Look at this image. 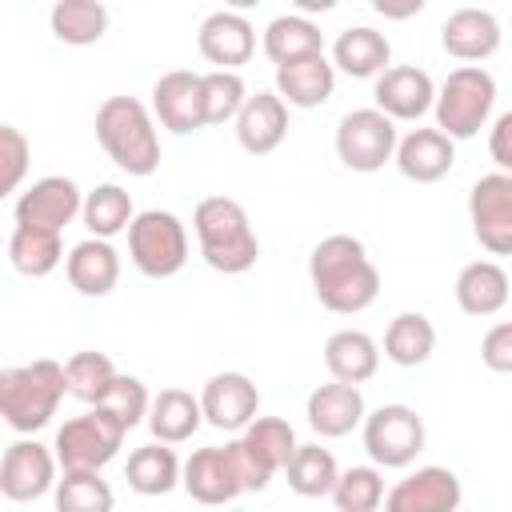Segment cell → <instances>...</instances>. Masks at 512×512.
Here are the masks:
<instances>
[{
  "label": "cell",
  "mask_w": 512,
  "mask_h": 512,
  "mask_svg": "<svg viewBox=\"0 0 512 512\" xmlns=\"http://www.w3.org/2000/svg\"><path fill=\"white\" fill-rule=\"evenodd\" d=\"M308 280H312L316 300L328 312H340V316L364 312L380 296V272L368 260L364 244L356 236H348V232L324 236L312 248V256H308Z\"/></svg>",
  "instance_id": "cell-1"
},
{
  "label": "cell",
  "mask_w": 512,
  "mask_h": 512,
  "mask_svg": "<svg viewBox=\"0 0 512 512\" xmlns=\"http://www.w3.org/2000/svg\"><path fill=\"white\" fill-rule=\"evenodd\" d=\"M196 224V240H200V256L212 272L224 276H240L256 264L260 256V240L252 232V220L244 212L240 200L232 196H208L196 204L192 212Z\"/></svg>",
  "instance_id": "cell-2"
},
{
  "label": "cell",
  "mask_w": 512,
  "mask_h": 512,
  "mask_svg": "<svg viewBox=\"0 0 512 512\" xmlns=\"http://www.w3.org/2000/svg\"><path fill=\"white\" fill-rule=\"evenodd\" d=\"M96 140L128 176H152L160 168V136L148 108L132 96H108L96 108Z\"/></svg>",
  "instance_id": "cell-3"
},
{
  "label": "cell",
  "mask_w": 512,
  "mask_h": 512,
  "mask_svg": "<svg viewBox=\"0 0 512 512\" xmlns=\"http://www.w3.org/2000/svg\"><path fill=\"white\" fill-rule=\"evenodd\" d=\"M64 392H68V372L64 364L48 356L4 368L0 372V416L12 432H36L56 416Z\"/></svg>",
  "instance_id": "cell-4"
},
{
  "label": "cell",
  "mask_w": 512,
  "mask_h": 512,
  "mask_svg": "<svg viewBox=\"0 0 512 512\" xmlns=\"http://www.w3.org/2000/svg\"><path fill=\"white\" fill-rule=\"evenodd\" d=\"M496 104V80L480 68V64H464L456 72H448V80L436 92V128L448 132L452 140H468L476 136Z\"/></svg>",
  "instance_id": "cell-5"
},
{
  "label": "cell",
  "mask_w": 512,
  "mask_h": 512,
  "mask_svg": "<svg viewBox=\"0 0 512 512\" xmlns=\"http://www.w3.org/2000/svg\"><path fill=\"white\" fill-rule=\"evenodd\" d=\"M128 256L152 280L176 276L188 264V232H184L180 216H172L164 208L140 212L128 224Z\"/></svg>",
  "instance_id": "cell-6"
},
{
  "label": "cell",
  "mask_w": 512,
  "mask_h": 512,
  "mask_svg": "<svg viewBox=\"0 0 512 512\" xmlns=\"http://www.w3.org/2000/svg\"><path fill=\"white\" fill-rule=\"evenodd\" d=\"M396 120L380 108H356L336 124V156L352 172H380L396 156Z\"/></svg>",
  "instance_id": "cell-7"
},
{
  "label": "cell",
  "mask_w": 512,
  "mask_h": 512,
  "mask_svg": "<svg viewBox=\"0 0 512 512\" xmlns=\"http://www.w3.org/2000/svg\"><path fill=\"white\" fill-rule=\"evenodd\" d=\"M124 436H128V428L116 424L104 408L92 404V412L72 416V420L60 424L52 448H56L60 468H104L120 452Z\"/></svg>",
  "instance_id": "cell-8"
},
{
  "label": "cell",
  "mask_w": 512,
  "mask_h": 512,
  "mask_svg": "<svg viewBox=\"0 0 512 512\" xmlns=\"http://www.w3.org/2000/svg\"><path fill=\"white\" fill-rule=\"evenodd\" d=\"M364 452L380 468H408L424 452V420L408 404H380L364 416Z\"/></svg>",
  "instance_id": "cell-9"
},
{
  "label": "cell",
  "mask_w": 512,
  "mask_h": 512,
  "mask_svg": "<svg viewBox=\"0 0 512 512\" xmlns=\"http://www.w3.org/2000/svg\"><path fill=\"white\" fill-rule=\"evenodd\" d=\"M468 220L484 252L512 256V172H488L472 184Z\"/></svg>",
  "instance_id": "cell-10"
},
{
  "label": "cell",
  "mask_w": 512,
  "mask_h": 512,
  "mask_svg": "<svg viewBox=\"0 0 512 512\" xmlns=\"http://www.w3.org/2000/svg\"><path fill=\"white\" fill-rule=\"evenodd\" d=\"M56 464V452H48L40 440H16L0 460V492L16 504L40 500L48 488H56Z\"/></svg>",
  "instance_id": "cell-11"
},
{
  "label": "cell",
  "mask_w": 512,
  "mask_h": 512,
  "mask_svg": "<svg viewBox=\"0 0 512 512\" xmlns=\"http://www.w3.org/2000/svg\"><path fill=\"white\" fill-rule=\"evenodd\" d=\"M152 112L176 136L204 128L208 124V116H204V76L200 72H184V68L164 72L152 84Z\"/></svg>",
  "instance_id": "cell-12"
},
{
  "label": "cell",
  "mask_w": 512,
  "mask_h": 512,
  "mask_svg": "<svg viewBox=\"0 0 512 512\" xmlns=\"http://www.w3.org/2000/svg\"><path fill=\"white\" fill-rule=\"evenodd\" d=\"M464 500V488L452 468L424 464L412 476H404L392 492H384L388 512H456Z\"/></svg>",
  "instance_id": "cell-13"
},
{
  "label": "cell",
  "mask_w": 512,
  "mask_h": 512,
  "mask_svg": "<svg viewBox=\"0 0 512 512\" xmlns=\"http://www.w3.org/2000/svg\"><path fill=\"white\" fill-rule=\"evenodd\" d=\"M180 484H184V492H188L196 504H232V500L244 492L228 444H224V448H220V444L196 448V452L184 460Z\"/></svg>",
  "instance_id": "cell-14"
},
{
  "label": "cell",
  "mask_w": 512,
  "mask_h": 512,
  "mask_svg": "<svg viewBox=\"0 0 512 512\" xmlns=\"http://www.w3.org/2000/svg\"><path fill=\"white\" fill-rule=\"evenodd\" d=\"M84 212V196L76 180L68 176H40L16 196V224H36V228H64L72 216Z\"/></svg>",
  "instance_id": "cell-15"
},
{
  "label": "cell",
  "mask_w": 512,
  "mask_h": 512,
  "mask_svg": "<svg viewBox=\"0 0 512 512\" xmlns=\"http://www.w3.org/2000/svg\"><path fill=\"white\" fill-rule=\"evenodd\" d=\"M196 48H200V56H204L212 68H240V64H248L252 52H256V28L248 24L244 12L220 8V12H212V16L200 24Z\"/></svg>",
  "instance_id": "cell-16"
},
{
  "label": "cell",
  "mask_w": 512,
  "mask_h": 512,
  "mask_svg": "<svg viewBox=\"0 0 512 512\" xmlns=\"http://www.w3.org/2000/svg\"><path fill=\"white\" fill-rule=\"evenodd\" d=\"M200 404H204V420H208L212 428L244 432V428L256 420L260 392H256V384H252L244 372H220V376H212V380L204 384Z\"/></svg>",
  "instance_id": "cell-17"
},
{
  "label": "cell",
  "mask_w": 512,
  "mask_h": 512,
  "mask_svg": "<svg viewBox=\"0 0 512 512\" xmlns=\"http://www.w3.org/2000/svg\"><path fill=\"white\" fill-rule=\"evenodd\" d=\"M376 108L388 112L392 120H420L432 104H436V84L424 68H412V64H396V68H384L376 76Z\"/></svg>",
  "instance_id": "cell-18"
},
{
  "label": "cell",
  "mask_w": 512,
  "mask_h": 512,
  "mask_svg": "<svg viewBox=\"0 0 512 512\" xmlns=\"http://www.w3.org/2000/svg\"><path fill=\"white\" fill-rule=\"evenodd\" d=\"M288 136V100L280 92H256L236 116V140L248 156H268Z\"/></svg>",
  "instance_id": "cell-19"
},
{
  "label": "cell",
  "mask_w": 512,
  "mask_h": 512,
  "mask_svg": "<svg viewBox=\"0 0 512 512\" xmlns=\"http://www.w3.org/2000/svg\"><path fill=\"white\" fill-rule=\"evenodd\" d=\"M364 396H360V384H344V380H332V384H320L312 396H308V424L316 436L324 440H340L348 436L352 428L364 424Z\"/></svg>",
  "instance_id": "cell-20"
},
{
  "label": "cell",
  "mask_w": 512,
  "mask_h": 512,
  "mask_svg": "<svg viewBox=\"0 0 512 512\" xmlns=\"http://www.w3.org/2000/svg\"><path fill=\"white\" fill-rule=\"evenodd\" d=\"M396 168L400 176L416 180V184H436L440 176H448L456 152H452V136L440 128H416L396 144Z\"/></svg>",
  "instance_id": "cell-21"
},
{
  "label": "cell",
  "mask_w": 512,
  "mask_h": 512,
  "mask_svg": "<svg viewBox=\"0 0 512 512\" xmlns=\"http://www.w3.org/2000/svg\"><path fill=\"white\" fill-rule=\"evenodd\" d=\"M440 44L456 60H488L500 48V20L488 8H456L440 28Z\"/></svg>",
  "instance_id": "cell-22"
},
{
  "label": "cell",
  "mask_w": 512,
  "mask_h": 512,
  "mask_svg": "<svg viewBox=\"0 0 512 512\" xmlns=\"http://www.w3.org/2000/svg\"><path fill=\"white\" fill-rule=\"evenodd\" d=\"M64 272L80 296H108L120 280V256L104 236H88L68 252Z\"/></svg>",
  "instance_id": "cell-23"
},
{
  "label": "cell",
  "mask_w": 512,
  "mask_h": 512,
  "mask_svg": "<svg viewBox=\"0 0 512 512\" xmlns=\"http://www.w3.org/2000/svg\"><path fill=\"white\" fill-rule=\"evenodd\" d=\"M336 88V64L324 60V52L292 60V64H276V92L292 104V108H320Z\"/></svg>",
  "instance_id": "cell-24"
},
{
  "label": "cell",
  "mask_w": 512,
  "mask_h": 512,
  "mask_svg": "<svg viewBox=\"0 0 512 512\" xmlns=\"http://www.w3.org/2000/svg\"><path fill=\"white\" fill-rule=\"evenodd\" d=\"M508 272L496 260H472L456 276V304L468 316H496L508 304Z\"/></svg>",
  "instance_id": "cell-25"
},
{
  "label": "cell",
  "mask_w": 512,
  "mask_h": 512,
  "mask_svg": "<svg viewBox=\"0 0 512 512\" xmlns=\"http://www.w3.org/2000/svg\"><path fill=\"white\" fill-rule=\"evenodd\" d=\"M324 364L332 372V380H344V384H364L376 376L380 368V348L368 332H356V328H340L328 336L324 344Z\"/></svg>",
  "instance_id": "cell-26"
},
{
  "label": "cell",
  "mask_w": 512,
  "mask_h": 512,
  "mask_svg": "<svg viewBox=\"0 0 512 512\" xmlns=\"http://www.w3.org/2000/svg\"><path fill=\"white\" fill-rule=\"evenodd\" d=\"M204 424V404L184 392V388H164L152 396V408H148V428L156 440L164 444H184L192 440V432Z\"/></svg>",
  "instance_id": "cell-27"
},
{
  "label": "cell",
  "mask_w": 512,
  "mask_h": 512,
  "mask_svg": "<svg viewBox=\"0 0 512 512\" xmlns=\"http://www.w3.org/2000/svg\"><path fill=\"white\" fill-rule=\"evenodd\" d=\"M392 60V44L384 32L376 28H348L336 36L332 44V64L356 80H368V76H380Z\"/></svg>",
  "instance_id": "cell-28"
},
{
  "label": "cell",
  "mask_w": 512,
  "mask_h": 512,
  "mask_svg": "<svg viewBox=\"0 0 512 512\" xmlns=\"http://www.w3.org/2000/svg\"><path fill=\"white\" fill-rule=\"evenodd\" d=\"M180 472H184V464L176 460V452L164 440H152V444L136 448L128 456V468H124L128 488L140 492V496H168L180 484Z\"/></svg>",
  "instance_id": "cell-29"
},
{
  "label": "cell",
  "mask_w": 512,
  "mask_h": 512,
  "mask_svg": "<svg viewBox=\"0 0 512 512\" xmlns=\"http://www.w3.org/2000/svg\"><path fill=\"white\" fill-rule=\"evenodd\" d=\"M8 260L20 276H48L64 260V244L56 228H36V224H16L8 236Z\"/></svg>",
  "instance_id": "cell-30"
},
{
  "label": "cell",
  "mask_w": 512,
  "mask_h": 512,
  "mask_svg": "<svg viewBox=\"0 0 512 512\" xmlns=\"http://www.w3.org/2000/svg\"><path fill=\"white\" fill-rule=\"evenodd\" d=\"M264 56L272 64H292V60H304V56H316L324 52V32L300 12V16H276L268 28H264Z\"/></svg>",
  "instance_id": "cell-31"
},
{
  "label": "cell",
  "mask_w": 512,
  "mask_h": 512,
  "mask_svg": "<svg viewBox=\"0 0 512 512\" xmlns=\"http://www.w3.org/2000/svg\"><path fill=\"white\" fill-rule=\"evenodd\" d=\"M48 24L60 44L88 48L108 32V8L100 0H56Z\"/></svg>",
  "instance_id": "cell-32"
},
{
  "label": "cell",
  "mask_w": 512,
  "mask_h": 512,
  "mask_svg": "<svg viewBox=\"0 0 512 512\" xmlns=\"http://www.w3.org/2000/svg\"><path fill=\"white\" fill-rule=\"evenodd\" d=\"M432 348H436V328L424 312H400L384 332V356L400 368L424 364L432 356Z\"/></svg>",
  "instance_id": "cell-33"
},
{
  "label": "cell",
  "mask_w": 512,
  "mask_h": 512,
  "mask_svg": "<svg viewBox=\"0 0 512 512\" xmlns=\"http://www.w3.org/2000/svg\"><path fill=\"white\" fill-rule=\"evenodd\" d=\"M284 472H288V488L296 496H308V500L312 496H332L336 476H340L336 456L328 448H320V444H300L292 452V460L284 464Z\"/></svg>",
  "instance_id": "cell-34"
},
{
  "label": "cell",
  "mask_w": 512,
  "mask_h": 512,
  "mask_svg": "<svg viewBox=\"0 0 512 512\" xmlns=\"http://www.w3.org/2000/svg\"><path fill=\"white\" fill-rule=\"evenodd\" d=\"M84 224H88V232L92 236H116V232H124L132 220H136V212H132V196L120 188V184H100V188H92L88 196H84Z\"/></svg>",
  "instance_id": "cell-35"
},
{
  "label": "cell",
  "mask_w": 512,
  "mask_h": 512,
  "mask_svg": "<svg viewBox=\"0 0 512 512\" xmlns=\"http://www.w3.org/2000/svg\"><path fill=\"white\" fill-rule=\"evenodd\" d=\"M56 508L60 512H108L112 488L100 480V468H64L56 480Z\"/></svg>",
  "instance_id": "cell-36"
},
{
  "label": "cell",
  "mask_w": 512,
  "mask_h": 512,
  "mask_svg": "<svg viewBox=\"0 0 512 512\" xmlns=\"http://www.w3.org/2000/svg\"><path fill=\"white\" fill-rule=\"evenodd\" d=\"M332 504L340 512H372L384 504V476H380V464H356V468H344L336 476V488H332Z\"/></svg>",
  "instance_id": "cell-37"
},
{
  "label": "cell",
  "mask_w": 512,
  "mask_h": 512,
  "mask_svg": "<svg viewBox=\"0 0 512 512\" xmlns=\"http://www.w3.org/2000/svg\"><path fill=\"white\" fill-rule=\"evenodd\" d=\"M64 372H68V396H76L84 404H96L108 392V384L116 380V364L104 352H76V356H68Z\"/></svg>",
  "instance_id": "cell-38"
},
{
  "label": "cell",
  "mask_w": 512,
  "mask_h": 512,
  "mask_svg": "<svg viewBox=\"0 0 512 512\" xmlns=\"http://www.w3.org/2000/svg\"><path fill=\"white\" fill-rule=\"evenodd\" d=\"M248 92H244V80L236 68H212L204 72V116L208 124H224V120H236L240 108H244Z\"/></svg>",
  "instance_id": "cell-39"
},
{
  "label": "cell",
  "mask_w": 512,
  "mask_h": 512,
  "mask_svg": "<svg viewBox=\"0 0 512 512\" xmlns=\"http://www.w3.org/2000/svg\"><path fill=\"white\" fill-rule=\"evenodd\" d=\"M96 408H104L116 424H124V428L132 432L140 420H148L152 396H148V388H144L136 376H120V372H116V380H112L108 392L96 400Z\"/></svg>",
  "instance_id": "cell-40"
},
{
  "label": "cell",
  "mask_w": 512,
  "mask_h": 512,
  "mask_svg": "<svg viewBox=\"0 0 512 512\" xmlns=\"http://www.w3.org/2000/svg\"><path fill=\"white\" fill-rule=\"evenodd\" d=\"M240 436H244V440H248V444H252V448H256V452L276 468V472H280V468L292 460V452L300 448V444H296L292 424H288V420H280V416H256Z\"/></svg>",
  "instance_id": "cell-41"
},
{
  "label": "cell",
  "mask_w": 512,
  "mask_h": 512,
  "mask_svg": "<svg viewBox=\"0 0 512 512\" xmlns=\"http://www.w3.org/2000/svg\"><path fill=\"white\" fill-rule=\"evenodd\" d=\"M32 160V144L16 124L0 128V192H16Z\"/></svg>",
  "instance_id": "cell-42"
},
{
  "label": "cell",
  "mask_w": 512,
  "mask_h": 512,
  "mask_svg": "<svg viewBox=\"0 0 512 512\" xmlns=\"http://www.w3.org/2000/svg\"><path fill=\"white\" fill-rule=\"evenodd\" d=\"M228 452H232V464H236V472H240L244 492H260V488H268V480L276 476V468H272V464H268L244 436L228 440Z\"/></svg>",
  "instance_id": "cell-43"
},
{
  "label": "cell",
  "mask_w": 512,
  "mask_h": 512,
  "mask_svg": "<svg viewBox=\"0 0 512 512\" xmlns=\"http://www.w3.org/2000/svg\"><path fill=\"white\" fill-rule=\"evenodd\" d=\"M480 360H484V368H492V372H512V320H504V324H492L488 332H484V340H480Z\"/></svg>",
  "instance_id": "cell-44"
},
{
  "label": "cell",
  "mask_w": 512,
  "mask_h": 512,
  "mask_svg": "<svg viewBox=\"0 0 512 512\" xmlns=\"http://www.w3.org/2000/svg\"><path fill=\"white\" fill-rule=\"evenodd\" d=\"M488 156L500 172H512V112H504L488 132Z\"/></svg>",
  "instance_id": "cell-45"
},
{
  "label": "cell",
  "mask_w": 512,
  "mask_h": 512,
  "mask_svg": "<svg viewBox=\"0 0 512 512\" xmlns=\"http://www.w3.org/2000/svg\"><path fill=\"white\" fill-rule=\"evenodd\" d=\"M428 0H372V8L384 16V20H412Z\"/></svg>",
  "instance_id": "cell-46"
},
{
  "label": "cell",
  "mask_w": 512,
  "mask_h": 512,
  "mask_svg": "<svg viewBox=\"0 0 512 512\" xmlns=\"http://www.w3.org/2000/svg\"><path fill=\"white\" fill-rule=\"evenodd\" d=\"M296 4V12H304V16H320V12H332L340 0H292Z\"/></svg>",
  "instance_id": "cell-47"
},
{
  "label": "cell",
  "mask_w": 512,
  "mask_h": 512,
  "mask_svg": "<svg viewBox=\"0 0 512 512\" xmlns=\"http://www.w3.org/2000/svg\"><path fill=\"white\" fill-rule=\"evenodd\" d=\"M260 0H224V8H236V12H248V8H256Z\"/></svg>",
  "instance_id": "cell-48"
}]
</instances>
